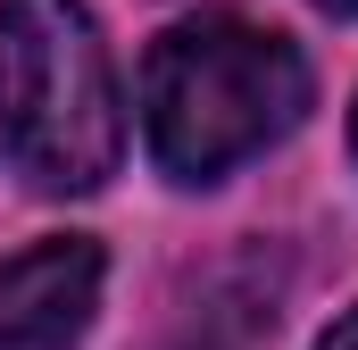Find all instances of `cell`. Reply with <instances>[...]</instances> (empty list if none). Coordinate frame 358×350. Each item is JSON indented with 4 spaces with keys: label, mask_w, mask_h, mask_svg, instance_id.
<instances>
[{
    "label": "cell",
    "mask_w": 358,
    "mask_h": 350,
    "mask_svg": "<svg viewBox=\"0 0 358 350\" xmlns=\"http://www.w3.org/2000/svg\"><path fill=\"white\" fill-rule=\"evenodd\" d=\"M317 350H358V309H342V317L325 326V342H317Z\"/></svg>",
    "instance_id": "cell-4"
},
{
    "label": "cell",
    "mask_w": 358,
    "mask_h": 350,
    "mask_svg": "<svg viewBox=\"0 0 358 350\" xmlns=\"http://www.w3.org/2000/svg\"><path fill=\"white\" fill-rule=\"evenodd\" d=\"M308 108V59L234 8L183 17L142 59V134L176 183H217L283 142Z\"/></svg>",
    "instance_id": "cell-1"
},
{
    "label": "cell",
    "mask_w": 358,
    "mask_h": 350,
    "mask_svg": "<svg viewBox=\"0 0 358 350\" xmlns=\"http://www.w3.org/2000/svg\"><path fill=\"white\" fill-rule=\"evenodd\" d=\"M0 142L34 192H100L117 175L125 108L84 0H0Z\"/></svg>",
    "instance_id": "cell-2"
},
{
    "label": "cell",
    "mask_w": 358,
    "mask_h": 350,
    "mask_svg": "<svg viewBox=\"0 0 358 350\" xmlns=\"http://www.w3.org/2000/svg\"><path fill=\"white\" fill-rule=\"evenodd\" d=\"M100 242L50 234L17 259H0V350H76L100 309Z\"/></svg>",
    "instance_id": "cell-3"
},
{
    "label": "cell",
    "mask_w": 358,
    "mask_h": 350,
    "mask_svg": "<svg viewBox=\"0 0 358 350\" xmlns=\"http://www.w3.org/2000/svg\"><path fill=\"white\" fill-rule=\"evenodd\" d=\"M350 150H358V108H350Z\"/></svg>",
    "instance_id": "cell-6"
},
{
    "label": "cell",
    "mask_w": 358,
    "mask_h": 350,
    "mask_svg": "<svg viewBox=\"0 0 358 350\" xmlns=\"http://www.w3.org/2000/svg\"><path fill=\"white\" fill-rule=\"evenodd\" d=\"M317 8H334V17H358V0H317Z\"/></svg>",
    "instance_id": "cell-5"
}]
</instances>
